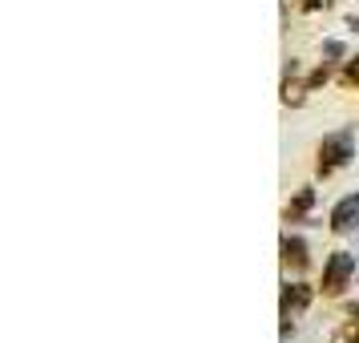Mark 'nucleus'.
<instances>
[{"mask_svg": "<svg viewBox=\"0 0 359 343\" xmlns=\"http://www.w3.org/2000/svg\"><path fill=\"white\" fill-rule=\"evenodd\" d=\"M355 158V142H351V130H335L327 133L323 142L315 146V174L319 178H331V174H339L343 166Z\"/></svg>", "mask_w": 359, "mask_h": 343, "instance_id": "nucleus-1", "label": "nucleus"}, {"mask_svg": "<svg viewBox=\"0 0 359 343\" xmlns=\"http://www.w3.org/2000/svg\"><path fill=\"white\" fill-rule=\"evenodd\" d=\"M355 278V255L351 250H331L323 262V278H319V295L323 299H339L347 283Z\"/></svg>", "mask_w": 359, "mask_h": 343, "instance_id": "nucleus-2", "label": "nucleus"}, {"mask_svg": "<svg viewBox=\"0 0 359 343\" xmlns=\"http://www.w3.org/2000/svg\"><path fill=\"white\" fill-rule=\"evenodd\" d=\"M311 299H315V287H307V283H287L283 287V331H291L294 315H303L311 307Z\"/></svg>", "mask_w": 359, "mask_h": 343, "instance_id": "nucleus-3", "label": "nucleus"}, {"mask_svg": "<svg viewBox=\"0 0 359 343\" xmlns=\"http://www.w3.org/2000/svg\"><path fill=\"white\" fill-rule=\"evenodd\" d=\"M355 227H359V194H347L331 210V230L335 234H347V230H355Z\"/></svg>", "mask_w": 359, "mask_h": 343, "instance_id": "nucleus-4", "label": "nucleus"}, {"mask_svg": "<svg viewBox=\"0 0 359 343\" xmlns=\"http://www.w3.org/2000/svg\"><path fill=\"white\" fill-rule=\"evenodd\" d=\"M278 250H283V267L287 271H307V243L299 238V234H283V243H278Z\"/></svg>", "mask_w": 359, "mask_h": 343, "instance_id": "nucleus-5", "label": "nucleus"}, {"mask_svg": "<svg viewBox=\"0 0 359 343\" xmlns=\"http://www.w3.org/2000/svg\"><path fill=\"white\" fill-rule=\"evenodd\" d=\"M331 343H359V307L347 311V319L331 331Z\"/></svg>", "mask_w": 359, "mask_h": 343, "instance_id": "nucleus-6", "label": "nucleus"}, {"mask_svg": "<svg viewBox=\"0 0 359 343\" xmlns=\"http://www.w3.org/2000/svg\"><path fill=\"white\" fill-rule=\"evenodd\" d=\"M307 93H311V85L299 81V77H287V81H283V105H291V109H299V105L307 101Z\"/></svg>", "mask_w": 359, "mask_h": 343, "instance_id": "nucleus-7", "label": "nucleus"}, {"mask_svg": "<svg viewBox=\"0 0 359 343\" xmlns=\"http://www.w3.org/2000/svg\"><path fill=\"white\" fill-rule=\"evenodd\" d=\"M311 202H315V190H299V194H294V202L283 210V218H287V222H299V218L311 210Z\"/></svg>", "mask_w": 359, "mask_h": 343, "instance_id": "nucleus-8", "label": "nucleus"}, {"mask_svg": "<svg viewBox=\"0 0 359 343\" xmlns=\"http://www.w3.org/2000/svg\"><path fill=\"white\" fill-rule=\"evenodd\" d=\"M339 85H343V89H359V57H347V61H343Z\"/></svg>", "mask_w": 359, "mask_h": 343, "instance_id": "nucleus-9", "label": "nucleus"}, {"mask_svg": "<svg viewBox=\"0 0 359 343\" xmlns=\"http://www.w3.org/2000/svg\"><path fill=\"white\" fill-rule=\"evenodd\" d=\"M327 81H331V69H327V65H319V69H315V73H311V77H307L311 93H315V89H319V85H327Z\"/></svg>", "mask_w": 359, "mask_h": 343, "instance_id": "nucleus-10", "label": "nucleus"}, {"mask_svg": "<svg viewBox=\"0 0 359 343\" xmlns=\"http://www.w3.org/2000/svg\"><path fill=\"white\" fill-rule=\"evenodd\" d=\"M323 53H327V57H343V45H339V41H327Z\"/></svg>", "mask_w": 359, "mask_h": 343, "instance_id": "nucleus-11", "label": "nucleus"}, {"mask_svg": "<svg viewBox=\"0 0 359 343\" xmlns=\"http://www.w3.org/2000/svg\"><path fill=\"white\" fill-rule=\"evenodd\" d=\"M327 0H299V8H303V13H315V8H323Z\"/></svg>", "mask_w": 359, "mask_h": 343, "instance_id": "nucleus-12", "label": "nucleus"}]
</instances>
